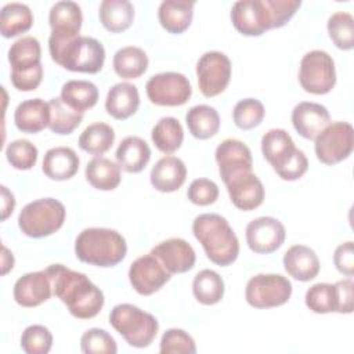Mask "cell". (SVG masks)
<instances>
[{"label": "cell", "mask_w": 354, "mask_h": 354, "mask_svg": "<svg viewBox=\"0 0 354 354\" xmlns=\"http://www.w3.org/2000/svg\"><path fill=\"white\" fill-rule=\"evenodd\" d=\"M37 148L28 140H14L6 148L7 160L18 170H29L37 162Z\"/></svg>", "instance_id": "obj_43"}, {"label": "cell", "mask_w": 354, "mask_h": 354, "mask_svg": "<svg viewBox=\"0 0 354 354\" xmlns=\"http://www.w3.org/2000/svg\"><path fill=\"white\" fill-rule=\"evenodd\" d=\"M53 346V335L43 325H30L21 335V348L26 354H47Z\"/></svg>", "instance_id": "obj_44"}, {"label": "cell", "mask_w": 354, "mask_h": 354, "mask_svg": "<svg viewBox=\"0 0 354 354\" xmlns=\"http://www.w3.org/2000/svg\"><path fill=\"white\" fill-rule=\"evenodd\" d=\"M62 101L72 109L83 113L98 101V88L88 80H69L61 88Z\"/></svg>", "instance_id": "obj_33"}, {"label": "cell", "mask_w": 354, "mask_h": 354, "mask_svg": "<svg viewBox=\"0 0 354 354\" xmlns=\"http://www.w3.org/2000/svg\"><path fill=\"white\" fill-rule=\"evenodd\" d=\"M308 169V160L304 152L299 148L293 152V155L281 166L275 170V173L286 181H295L300 178Z\"/></svg>", "instance_id": "obj_49"}, {"label": "cell", "mask_w": 354, "mask_h": 354, "mask_svg": "<svg viewBox=\"0 0 354 354\" xmlns=\"http://www.w3.org/2000/svg\"><path fill=\"white\" fill-rule=\"evenodd\" d=\"M14 123L22 133L35 134L50 123V104L41 98L22 101L14 112Z\"/></svg>", "instance_id": "obj_22"}, {"label": "cell", "mask_w": 354, "mask_h": 354, "mask_svg": "<svg viewBox=\"0 0 354 354\" xmlns=\"http://www.w3.org/2000/svg\"><path fill=\"white\" fill-rule=\"evenodd\" d=\"M48 50L54 62L72 72L97 73L105 61V48L100 40L88 36H69L53 33Z\"/></svg>", "instance_id": "obj_2"}, {"label": "cell", "mask_w": 354, "mask_h": 354, "mask_svg": "<svg viewBox=\"0 0 354 354\" xmlns=\"http://www.w3.org/2000/svg\"><path fill=\"white\" fill-rule=\"evenodd\" d=\"M3 274H7L8 270L12 268L14 266V257L12 253L8 252V249L6 246H3Z\"/></svg>", "instance_id": "obj_54"}, {"label": "cell", "mask_w": 354, "mask_h": 354, "mask_svg": "<svg viewBox=\"0 0 354 354\" xmlns=\"http://www.w3.org/2000/svg\"><path fill=\"white\" fill-rule=\"evenodd\" d=\"M159 351L162 354H170V353L195 354L196 346L194 339L185 330L178 328H170L162 336Z\"/></svg>", "instance_id": "obj_46"}, {"label": "cell", "mask_w": 354, "mask_h": 354, "mask_svg": "<svg viewBox=\"0 0 354 354\" xmlns=\"http://www.w3.org/2000/svg\"><path fill=\"white\" fill-rule=\"evenodd\" d=\"M306 306L317 314L336 313V293L335 285L319 282L313 285L306 292Z\"/></svg>", "instance_id": "obj_41"}, {"label": "cell", "mask_w": 354, "mask_h": 354, "mask_svg": "<svg viewBox=\"0 0 354 354\" xmlns=\"http://www.w3.org/2000/svg\"><path fill=\"white\" fill-rule=\"evenodd\" d=\"M314 140L318 160L325 165H336L350 156L354 147V130L347 122H333Z\"/></svg>", "instance_id": "obj_9"}, {"label": "cell", "mask_w": 354, "mask_h": 354, "mask_svg": "<svg viewBox=\"0 0 354 354\" xmlns=\"http://www.w3.org/2000/svg\"><path fill=\"white\" fill-rule=\"evenodd\" d=\"M194 236L202 245L207 259L225 267L239 254V241L228 221L216 213H203L192 223Z\"/></svg>", "instance_id": "obj_3"}, {"label": "cell", "mask_w": 354, "mask_h": 354, "mask_svg": "<svg viewBox=\"0 0 354 354\" xmlns=\"http://www.w3.org/2000/svg\"><path fill=\"white\" fill-rule=\"evenodd\" d=\"M1 198H3V214H1V218L6 220L14 210V206H15V199H14V195L8 191V188L6 185L1 187Z\"/></svg>", "instance_id": "obj_53"}, {"label": "cell", "mask_w": 354, "mask_h": 354, "mask_svg": "<svg viewBox=\"0 0 354 354\" xmlns=\"http://www.w3.org/2000/svg\"><path fill=\"white\" fill-rule=\"evenodd\" d=\"M113 141V129L106 123L97 122L83 130L79 137V147L91 155H102L111 149Z\"/></svg>", "instance_id": "obj_38"}, {"label": "cell", "mask_w": 354, "mask_h": 354, "mask_svg": "<svg viewBox=\"0 0 354 354\" xmlns=\"http://www.w3.org/2000/svg\"><path fill=\"white\" fill-rule=\"evenodd\" d=\"M335 285L336 293V313L350 314L353 313V289L354 282L351 278L337 281Z\"/></svg>", "instance_id": "obj_51"}, {"label": "cell", "mask_w": 354, "mask_h": 354, "mask_svg": "<svg viewBox=\"0 0 354 354\" xmlns=\"http://www.w3.org/2000/svg\"><path fill=\"white\" fill-rule=\"evenodd\" d=\"M155 147L163 153L176 152L184 140L183 126L178 119L173 116H165L158 120L151 133Z\"/></svg>", "instance_id": "obj_36"}, {"label": "cell", "mask_w": 354, "mask_h": 354, "mask_svg": "<svg viewBox=\"0 0 354 354\" xmlns=\"http://www.w3.org/2000/svg\"><path fill=\"white\" fill-rule=\"evenodd\" d=\"M296 151L290 134L283 129H271L261 138V152L274 170L281 167Z\"/></svg>", "instance_id": "obj_27"}, {"label": "cell", "mask_w": 354, "mask_h": 354, "mask_svg": "<svg viewBox=\"0 0 354 354\" xmlns=\"http://www.w3.org/2000/svg\"><path fill=\"white\" fill-rule=\"evenodd\" d=\"M86 178L97 189L112 191L120 184V166L108 158L95 156L86 166Z\"/></svg>", "instance_id": "obj_30"}, {"label": "cell", "mask_w": 354, "mask_h": 354, "mask_svg": "<svg viewBox=\"0 0 354 354\" xmlns=\"http://www.w3.org/2000/svg\"><path fill=\"white\" fill-rule=\"evenodd\" d=\"M272 29L283 26L301 6L300 0H266Z\"/></svg>", "instance_id": "obj_48"}, {"label": "cell", "mask_w": 354, "mask_h": 354, "mask_svg": "<svg viewBox=\"0 0 354 354\" xmlns=\"http://www.w3.org/2000/svg\"><path fill=\"white\" fill-rule=\"evenodd\" d=\"M50 123L48 127L55 134H71L83 120V113L68 106L61 97L50 100Z\"/></svg>", "instance_id": "obj_39"}, {"label": "cell", "mask_w": 354, "mask_h": 354, "mask_svg": "<svg viewBox=\"0 0 354 354\" xmlns=\"http://www.w3.org/2000/svg\"><path fill=\"white\" fill-rule=\"evenodd\" d=\"M41 169L50 180H69L79 170V156L69 147H55L46 152Z\"/></svg>", "instance_id": "obj_24"}, {"label": "cell", "mask_w": 354, "mask_h": 354, "mask_svg": "<svg viewBox=\"0 0 354 354\" xmlns=\"http://www.w3.org/2000/svg\"><path fill=\"white\" fill-rule=\"evenodd\" d=\"M46 271L53 283V293L73 317L90 319L101 311L105 301L104 293L86 274L73 271L62 264H51Z\"/></svg>", "instance_id": "obj_1"}, {"label": "cell", "mask_w": 354, "mask_h": 354, "mask_svg": "<svg viewBox=\"0 0 354 354\" xmlns=\"http://www.w3.org/2000/svg\"><path fill=\"white\" fill-rule=\"evenodd\" d=\"M264 105L256 98H245L236 102L232 111L234 123L242 130H250L259 126L264 119Z\"/></svg>", "instance_id": "obj_42"}, {"label": "cell", "mask_w": 354, "mask_h": 354, "mask_svg": "<svg viewBox=\"0 0 354 354\" xmlns=\"http://www.w3.org/2000/svg\"><path fill=\"white\" fill-rule=\"evenodd\" d=\"M192 293L199 303L213 306L224 296V281L216 271L202 270L194 278Z\"/></svg>", "instance_id": "obj_37"}, {"label": "cell", "mask_w": 354, "mask_h": 354, "mask_svg": "<svg viewBox=\"0 0 354 354\" xmlns=\"http://www.w3.org/2000/svg\"><path fill=\"white\" fill-rule=\"evenodd\" d=\"M333 261L339 272L347 277L354 274V246L351 241H347L336 248Z\"/></svg>", "instance_id": "obj_52"}, {"label": "cell", "mask_w": 354, "mask_h": 354, "mask_svg": "<svg viewBox=\"0 0 354 354\" xmlns=\"http://www.w3.org/2000/svg\"><path fill=\"white\" fill-rule=\"evenodd\" d=\"M75 253L82 263L97 267H113L127 253L126 239L111 228H86L75 241Z\"/></svg>", "instance_id": "obj_4"}, {"label": "cell", "mask_w": 354, "mask_h": 354, "mask_svg": "<svg viewBox=\"0 0 354 354\" xmlns=\"http://www.w3.org/2000/svg\"><path fill=\"white\" fill-rule=\"evenodd\" d=\"M40 43L33 36H24L14 41L8 48L11 71H25L41 65Z\"/></svg>", "instance_id": "obj_35"}, {"label": "cell", "mask_w": 354, "mask_h": 354, "mask_svg": "<svg viewBox=\"0 0 354 354\" xmlns=\"http://www.w3.org/2000/svg\"><path fill=\"white\" fill-rule=\"evenodd\" d=\"M151 253L170 274H183L192 270L196 260L194 248L181 238L166 239L152 248Z\"/></svg>", "instance_id": "obj_17"}, {"label": "cell", "mask_w": 354, "mask_h": 354, "mask_svg": "<svg viewBox=\"0 0 354 354\" xmlns=\"http://www.w3.org/2000/svg\"><path fill=\"white\" fill-rule=\"evenodd\" d=\"M292 295L290 281L281 274H257L245 289L248 304L254 308H272L285 304Z\"/></svg>", "instance_id": "obj_7"}, {"label": "cell", "mask_w": 354, "mask_h": 354, "mask_svg": "<svg viewBox=\"0 0 354 354\" xmlns=\"http://www.w3.org/2000/svg\"><path fill=\"white\" fill-rule=\"evenodd\" d=\"M65 206L54 198H41L22 207L19 230L30 238H43L58 231L65 221Z\"/></svg>", "instance_id": "obj_6"}, {"label": "cell", "mask_w": 354, "mask_h": 354, "mask_svg": "<svg viewBox=\"0 0 354 354\" xmlns=\"http://www.w3.org/2000/svg\"><path fill=\"white\" fill-rule=\"evenodd\" d=\"M214 158L218 165L220 177L224 183L232 176L242 171H249L253 167V159L249 147L235 138H227L221 141L216 148Z\"/></svg>", "instance_id": "obj_16"}, {"label": "cell", "mask_w": 354, "mask_h": 354, "mask_svg": "<svg viewBox=\"0 0 354 354\" xmlns=\"http://www.w3.org/2000/svg\"><path fill=\"white\" fill-rule=\"evenodd\" d=\"M53 293V283L46 270L28 272L14 285V300L22 307H36L47 301Z\"/></svg>", "instance_id": "obj_18"}, {"label": "cell", "mask_w": 354, "mask_h": 354, "mask_svg": "<svg viewBox=\"0 0 354 354\" xmlns=\"http://www.w3.org/2000/svg\"><path fill=\"white\" fill-rule=\"evenodd\" d=\"M116 160L127 173H140L151 159L149 145L137 136L123 138L116 149Z\"/></svg>", "instance_id": "obj_26"}, {"label": "cell", "mask_w": 354, "mask_h": 354, "mask_svg": "<svg viewBox=\"0 0 354 354\" xmlns=\"http://www.w3.org/2000/svg\"><path fill=\"white\" fill-rule=\"evenodd\" d=\"M285 227L274 217H257L246 225V242L250 250L268 254L279 249L285 241Z\"/></svg>", "instance_id": "obj_14"}, {"label": "cell", "mask_w": 354, "mask_h": 354, "mask_svg": "<svg viewBox=\"0 0 354 354\" xmlns=\"http://www.w3.org/2000/svg\"><path fill=\"white\" fill-rule=\"evenodd\" d=\"M33 24V14L26 4L8 3L0 12V30L4 37H14L25 33Z\"/></svg>", "instance_id": "obj_34"}, {"label": "cell", "mask_w": 354, "mask_h": 354, "mask_svg": "<svg viewBox=\"0 0 354 354\" xmlns=\"http://www.w3.org/2000/svg\"><path fill=\"white\" fill-rule=\"evenodd\" d=\"M285 271L295 279L307 282L319 272V260L313 249L304 245H293L283 254Z\"/></svg>", "instance_id": "obj_21"}, {"label": "cell", "mask_w": 354, "mask_h": 354, "mask_svg": "<svg viewBox=\"0 0 354 354\" xmlns=\"http://www.w3.org/2000/svg\"><path fill=\"white\" fill-rule=\"evenodd\" d=\"M145 91L149 101L160 106L184 105L191 94L189 80L178 72H162L148 79Z\"/></svg>", "instance_id": "obj_10"}, {"label": "cell", "mask_w": 354, "mask_h": 354, "mask_svg": "<svg viewBox=\"0 0 354 354\" xmlns=\"http://www.w3.org/2000/svg\"><path fill=\"white\" fill-rule=\"evenodd\" d=\"M234 28L245 36H260L272 29L266 0H239L231 8Z\"/></svg>", "instance_id": "obj_13"}, {"label": "cell", "mask_w": 354, "mask_h": 354, "mask_svg": "<svg viewBox=\"0 0 354 354\" xmlns=\"http://www.w3.org/2000/svg\"><path fill=\"white\" fill-rule=\"evenodd\" d=\"M330 122L328 109L317 102H299L292 111V123L296 131L307 138L314 140Z\"/></svg>", "instance_id": "obj_19"}, {"label": "cell", "mask_w": 354, "mask_h": 354, "mask_svg": "<svg viewBox=\"0 0 354 354\" xmlns=\"http://www.w3.org/2000/svg\"><path fill=\"white\" fill-rule=\"evenodd\" d=\"M300 86L311 94H326L336 83L332 57L322 50H313L303 55L299 68Z\"/></svg>", "instance_id": "obj_8"}, {"label": "cell", "mask_w": 354, "mask_h": 354, "mask_svg": "<svg viewBox=\"0 0 354 354\" xmlns=\"http://www.w3.org/2000/svg\"><path fill=\"white\" fill-rule=\"evenodd\" d=\"M109 324L133 347H148L159 329L156 318L137 306L122 303L109 313Z\"/></svg>", "instance_id": "obj_5"}, {"label": "cell", "mask_w": 354, "mask_h": 354, "mask_svg": "<svg viewBox=\"0 0 354 354\" xmlns=\"http://www.w3.org/2000/svg\"><path fill=\"white\" fill-rule=\"evenodd\" d=\"M80 347L84 354H115L118 351L115 339L100 328L86 330L80 337Z\"/></svg>", "instance_id": "obj_45"}, {"label": "cell", "mask_w": 354, "mask_h": 354, "mask_svg": "<svg viewBox=\"0 0 354 354\" xmlns=\"http://www.w3.org/2000/svg\"><path fill=\"white\" fill-rule=\"evenodd\" d=\"M328 33L335 46L340 50H351L354 47V18L351 14L337 11L328 19Z\"/></svg>", "instance_id": "obj_40"}, {"label": "cell", "mask_w": 354, "mask_h": 354, "mask_svg": "<svg viewBox=\"0 0 354 354\" xmlns=\"http://www.w3.org/2000/svg\"><path fill=\"white\" fill-rule=\"evenodd\" d=\"M48 22L51 26V32L54 33L79 36L83 22L80 6L69 0L57 1L50 8Z\"/></svg>", "instance_id": "obj_28"}, {"label": "cell", "mask_w": 354, "mask_h": 354, "mask_svg": "<svg viewBox=\"0 0 354 354\" xmlns=\"http://www.w3.org/2000/svg\"><path fill=\"white\" fill-rule=\"evenodd\" d=\"M147 53L136 46L119 48L113 55V69L122 79H137L148 68Z\"/></svg>", "instance_id": "obj_32"}, {"label": "cell", "mask_w": 354, "mask_h": 354, "mask_svg": "<svg viewBox=\"0 0 354 354\" xmlns=\"http://www.w3.org/2000/svg\"><path fill=\"white\" fill-rule=\"evenodd\" d=\"M98 17L106 30L119 33L133 24L134 7L129 0H104L98 8Z\"/></svg>", "instance_id": "obj_29"}, {"label": "cell", "mask_w": 354, "mask_h": 354, "mask_svg": "<svg viewBox=\"0 0 354 354\" xmlns=\"http://www.w3.org/2000/svg\"><path fill=\"white\" fill-rule=\"evenodd\" d=\"M187 196L194 205L207 206L217 201L218 187L209 178H196L189 184Z\"/></svg>", "instance_id": "obj_47"}, {"label": "cell", "mask_w": 354, "mask_h": 354, "mask_svg": "<svg viewBox=\"0 0 354 354\" xmlns=\"http://www.w3.org/2000/svg\"><path fill=\"white\" fill-rule=\"evenodd\" d=\"M151 184L160 192L177 191L187 178V167L180 158L163 156L151 169Z\"/></svg>", "instance_id": "obj_20"}, {"label": "cell", "mask_w": 354, "mask_h": 354, "mask_svg": "<svg viewBox=\"0 0 354 354\" xmlns=\"http://www.w3.org/2000/svg\"><path fill=\"white\" fill-rule=\"evenodd\" d=\"M196 76L201 93L210 98L223 93L231 79V61L220 51H207L196 62Z\"/></svg>", "instance_id": "obj_11"}, {"label": "cell", "mask_w": 354, "mask_h": 354, "mask_svg": "<svg viewBox=\"0 0 354 354\" xmlns=\"http://www.w3.org/2000/svg\"><path fill=\"white\" fill-rule=\"evenodd\" d=\"M189 133L199 140H207L217 134L220 129L218 112L210 105H195L185 115Z\"/></svg>", "instance_id": "obj_31"}, {"label": "cell", "mask_w": 354, "mask_h": 354, "mask_svg": "<svg viewBox=\"0 0 354 354\" xmlns=\"http://www.w3.org/2000/svg\"><path fill=\"white\" fill-rule=\"evenodd\" d=\"M224 184L232 205L239 210H253L259 207L264 201L263 183L252 170L235 174Z\"/></svg>", "instance_id": "obj_15"}, {"label": "cell", "mask_w": 354, "mask_h": 354, "mask_svg": "<svg viewBox=\"0 0 354 354\" xmlns=\"http://www.w3.org/2000/svg\"><path fill=\"white\" fill-rule=\"evenodd\" d=\"M194 0H165L158 10L160 25L170 33L178 35L188 29L194 15Z\"/></svg>", "instance_id": "obj_25"}, {"label": "cell", "mask_w": 354, "mask_h": 354, "mask_svg": "<svg viewBox=\"0 0 354 354\" xmlns=\"http://www.w3.org/2000/svg\"><path fill=\"white\" fill-rule=\"evenodd\" d=\"M43 79V66L37 65L25 71H11V83L19 91H32L39 87Z\"/></svg>", "instance_id": "obj_50"}, {"label": "cell", "mask_w": 354, "mask_h": 354, "mask_svg": "<svg viewBox=\"0 0 354 354\" xmlns=\"http://www.w3.org/2000/svg\"><path fill=\"white\" fill-rule=\"evenodd\" d=\"M170 278L171 274L152 253L136 259L129 268V281L133 289L142 296L158 292Z\"/></svg>", "instance_id": "obj_12"}, {"label": "cell", "mask_w": 354, "mask_h": 354, "mask_svg": "<svg viewBox=\"0 0 354 354\" xmlns=\"http://www.w3.org/2000/svg\"><path fill=\"white\" fill-rule=\"evenodd\" d=\"M140 105V94L134 84L127 82H120L113 84L105 100L106 112L118 119L124 120L134 115Z\"/></svg>", "instance_id": "obj_23"}]
</instances>
